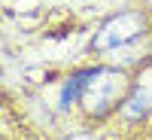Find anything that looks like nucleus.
Segmentation results:
<instances>
[{
	"instance_id": "obj_1",
	"label": "nucleus",
	"mask_w": 152,
	"mask_h": 140,
	"mask_svg": "<svg viewBox=\"0 0 152 140\" xmlns=\"http://www.w3.org/2000/svg\"><path fill=\"white\" fill-rule=\"evenodd\" d=\"M125 95H128L125 73L110 70V67H97V70H88L79 100H82L88 116H107L113 107H119V100Z\"/></svg>"
},
{
	"instance_id": "obj_2",
	"label": "nucleus",
	"mask_w": 152,
	"mask_h": 140,
	"mask_svg": "<svg viewBox=\"0 0 152 140\" xmlns=\"http://www.w3.org/2000/svg\"><path fill=\"white\" fill-rule=\"evenodd\" d=\"M146 34V18L143 12H119L113 15L104 28L97 31L94 37V49H119V46H128L134 40H140Z\"/></svg>"
},
{
	"instance_id": "obj_3",
	"label": "nucleus",
	"mask_w": 152,
	"mask_h": 140,
	"mask_svg": "<svg viewBox=\"0 0 152 140\" xmlns=\"http://www.w3.org/2000/svg\"><path fill=\"white\" fill-rule=\"evenodd\" d=\"M85 76H88V70H82V73H73L70 79L61 85V95H58V104L61 107H70V100H76L82 95V85H85Z\"/></svg>"
},
{
	"instance_id": "obj_4",
	"label": "nucleus",
	"mask_w": 152,
	"mask_h": 140,
	"mask_svg": "<svg viewBox=\"0 0 152 140\" xmlns=\"http://www.w3.org/2000/svg\"><path fill=\"white\" fill-rule=\"evenodd\" d=\"M149 92H143V88H134V95L125 100V116H131V119H137V116H143V113H149Z\"/></svg>"
},
{
	"instance_id": "obj_5",
	"label": "nucleus",
	"mask_w": 152,
	"mask_h": 140,
	"mask_svg": "<svg viewBox=\"0 0 152 140\" xmlns=\"http://www.w3.org/2000/svg\"><path fill=\"white\" fill-rule=\"evenodd\" d=\"M146 3H149V6H152V0H146Z\"/></svg>"
}]
</instances>
